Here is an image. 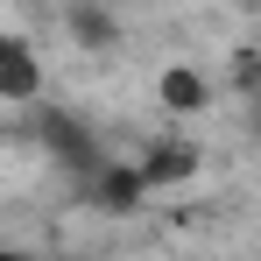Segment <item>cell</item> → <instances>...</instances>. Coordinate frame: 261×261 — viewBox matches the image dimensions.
Segmentation results:
<instances>
[{
  "label": "cell",
  "mask_w": 261,
  "mask_h": 261,
  "mask_svg": "<svg viewBox=\"0 0 261 261\" xmlns=\"http://www.w3.org/2000/svg\"><path fill=\"white\" fill-rule=\"evenodd\" d=\"M198 170H205V155H198L191 141H155V148L134 163V184H141V191H170V184H191Z\"/></svg>",
  "instance_id": "6da1fadb"
},
{
  "label": "cell",
  "mask_w": 261,
  "mask_h": 261,
  "mask_svg": "<svg viewBox=\"0 0 261 261\" xmlns=\"http://www.w3.org/2000/svg\"><path fill=\"white\" fill-rule=\"evenodd\" d=\"M36 92H43V64H36V49L7 36V43H0V99L36 106Z\"/></svg>",
  "instance_id": "7a4b0ae2"
},
{
  "label": "cell",
  "mask_w": 261,
  "mask_h": 261,
  "mask_svg": "<svg viewBox=\"0 0 261 261\" xmlns=\"http://www.w3.org/2000/svg\"><path fill=\"white\" fill-rule=\"evenodd\" d=\"M155 99H163L170 113H205V99H212V78H205L198 64H170V71L155 78Z\"/></svg>",
  "instance_id": "3957f363"
},
{
  "label": "cell",
  "mask_w": 261,
  "mask_h": 261,
  "mask_svg": "<svg viewBox=\"0 0 261 261\" xmlns=\"http://www.w3.org/2000/svg\"><path fill=\"white\" fill-rule=\"evenodd\" d=\"M148 191L134 184V170H120V163H99L92 170V205H106V212H134Z\"/></svg>",
  "instance_id": "277c9868"
},
{
  "label": "cell",
  "mask_w": 261,
  "mask_h": 261,
  "mask_svg": "<svg viewBox=\"0 0 261 261\" xmlns=\"http://www.w3.org/2000/svg\"><path fill=\"white\" fill-rule=\"evenodd\" d=\"M71 36H78V43H92V49H106L120 29H113V14H106V7H71Z\"/></svg>",
  "instance_id": "5b68a950"
},
{
  "label": "cell",
  "mask_w": 261,
  "mask_h": 261,
  "mask_svg": "<svg viewBox=\"0 0 261 261\" xmlns=\"http://www.w3.org/2000/svg\"><path fill=\"white\" fill-rule=\"evenodd\" d=\"M0 261H21V254H0Z\"/></svg>",
  "instance_id": "8992f818"
}]
</instances>
